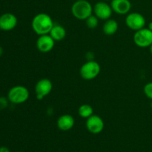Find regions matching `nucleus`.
<instances>
[{"label": "nucleus", "mask_w": 152, "mask_h": 152, "mask_svg": "<svg viewBox=\"0 0 152 152\" xmlns=\"http://www.w3.org/2000/svg\"><path fill=\"white\" fill-rule=\"evenodd\" d=\"M54 25L50 16L45 13H38L34 17L31 23L32 29L39 36L49 34Z\"/></svg>", "instance_id": "1"}, {"label": "nucleus", "mask_w": 152, "mask_h": 152, "mask_svg": "<svg viewBox=\"0 0 152 152\" xmlns=\"http://www.w3.org/2000/svg\"><path fill=\"white\" fill-rule=\"evenodd\" d=\"M93 6L87 0L76 1L71 7L73 16L79 20H86L93 14Z\"/></svg>", "instance_id": "2"}, {"label": "nucleus", "mask_w": 152, "mask_h": 152, "mask_svg": "<svg viewBox=\"0 0 152 152\" xmlns=\"http://www.w3.org/2000/svg\"><path fill=\"white\" fill-rule=\"evenodd\" d=\"M30 96V92L25 86H15L7 92V97L9 102L15 105L22 104L28 101Z\"/></svg>", "instance_id": "3"}, {"label": "nucleus", "mask_w": 152, "mask_h": 152, "mask_svg": "<svg viewBox=\"0 0 152 152\" xmlns=\"http://www.w3.org/2000/svg\"><path fill=\"white\" fill-rule=\"evenodd\" d=\"M101 67L97 62L90 60L83 64L80 68V74L83 79L86 80H91L96 78L99 74Z\"/></svg>", "instance_id": "4"}, {"label": "nucleus", "mask_w": 152, "mask_h": 152, "mask_svg": "<svg viewBox=\"0 0 152 152\" xmlns=\"http://www.w3.org/2000/svg\"><path fill=\"white\" fill-rule=\"evenodd\" d=\"M134 42L140 48H148L152 44V31L148 28H143L136 31L133 37Z\"/></svg>", "instance_id": "5"}, {"label": "nucleus", "mask_w": 152, "mask_h": 152, "mask_svg": "<svg viewBox=\"0 0 152 152\" xmlns=\"http://www.w3.org/2000/svg\"><path fill=\"white\" fill-rule=\"evenodd\" d=\"M126 24L129 28L134 31H137L145 28V19L141 13H130L126 18Z\"/></svg>", "instance_id": "6"}, {"label": "nucleus", "mask_w": 152, "mask_h": 152, "mask_svg": "<svg viewBox=\"0 0 152 152\" xmlns=\"http://www.w3.org/2000/svg\"><path fill=\"white\" fill-rule=\"evenodd\" d=\"M94 15L99 19L108 20L112 16L113 10L111 4H108L105 1H98L93 7Z\"/></svg>", "instance_id": "7"}, {"label": "nucleus", "mask_w": 152, "mask_h": 152, "mask_svg": "<svg viewBox=\"0 0 152 152\" xmlns=\"http://www.w3.org/2000/svg\"><path fill=\"white\" fill-rule=\"evenodd\" d=\"M53 89L52 82L48 79H42L39 80L35 86V91L38 100H42L51 92Z\"/></svg>", "instance_id": "8"}, {"label": "nucleus", "mask_w": 152, "mask_h": 152, "mask_svg": "<svg viewBox=\"0 0 152 152\" xmlns=\"http://www.w3.org/2000/svg\"><path fill=\"white\" fill-rule=\"evenodd\" d=\"M86 129L90 133L94 134H97L101 133L104 129L103 120L99 116L93 114L86 119Z\"/></svg>", "instance_id": "9"}, {"label": "nucleus", "mask_w": 152, "mask_h": 152, "mask_svg": "<svg viewBox=\"0 0 152 152\" xmlns=\"http://www.w3.org/2000/svg\"><path fill=\"white\" fill-rule=\"evenodd\" d=\"M18 24V19L13 13H5L0 16V30L10 31L14 29Z\"/></svg>", "instance_id": "10"}, {"label": "nucleus", "mask_w": 152, "mask_h": 152, "mask_svg": "<svg viewBox=\"0 0 152 152\" xmlns=\"http://www.w3.org/2000/svg\"><path fill=\"white\" fill-rule=\"evenodd\" d=\"M55 45V40L50 36V34L39 36L37 40V49L41 53H48L53 50Z\"/></svg>", "instance_id": "11"}, {"label": "nucleus", "mask_w": 152, "mask_h": 152, "mask_svg": "<svg viewBox=\"0 0 152 152\" xmlns=\"http://www.w3.org/2000/svg\"><path fill=\"white\" fill-rule=\"evenodd\" d=\"M111 6L113 11L120 15L127 14L132 9V3L129 0H111Z\"/></svg>", "instance_id": "12"}, {"label": "nucleus", "mask_w": 152, "mask_h": 152, "mask_svg": "<svg viewBox=\"0 0 152 152\" xmlns=\"http://www.w3.org/2000/svg\"><path fill=\"white\" fill-rule=\"evenodd\" d=\"M74 123H75V120L73 116L70 114H63L59 117L56 124L59 129L63 132H67V131L71 130L74 127Z\"/></svg>", "instance_id": "13"}, {"label": "nucleus", "mask_w": 152, "mask_h": 152, "mask_svg": "<svg viewBox=\"0 0 152 152\" xmlns=\"http://www.w3.org/2000/svg\"><path fill=\"white\" fill-rule=\"evenodd\" d=\"M49 34L55 40V42L62 41L66 36V30L62 25H54Z\"/></svg>", "instance_id": "14"}, {"label": "nucleus", "mask_w": 152, "mask_h": 152, "mask_svg": "<svg viewBox=\"0 0 152 152\" xmlns=\"http://www.w3.org/2000/svg\"><path fill=\"white\" fill-rule=\"evenodd\" d=\"M118 22L115 19H109L108 20H105V22L102 26V31L105 35L112 36L117 33V31H118Z\"/></svg>", "instance_id": "15"}, {"label": "nucleus", "mask_w": 152, "mask_h": 152, "mask_svg": "<svg viewBox=\"0 0 152 152\" xmlns=\"http://www.w3.org/2000/svg\"><path fill=\"white\" fill-rule=\"evenodd\" d=\"M78 114L82 118L88 119L94 114V109L91 105L88 104H83L79 108Z\"/></svg>", "instance_id": "16"}, {"label": "nucleus", "mask_w": 152, "mask_h": 152, "mask_svg": "<svg viewBox=\"0 0 152 152\" xmlns=\"http://www.w3.org/2000/svg\"><path fill=\"white\" fill-rule=\"evenodd\" d=\"M86 26L90 29H94L98 26L99 24V19L96 17L95 15L92 14L91 16H89L88 19H86Z\"/></svg>", "instance_id": "17"}, {"label": "nucleus", "mask_w": 152, "mask_h": 152, "mask_svg": "<svg viewBox=\"0 0 152 152\" xmlns=\"http://www.w3.org/2000/svg\"><path fill=\"white\" fill-rule=\"evenodd\" d=\"M143 91L145 96L148 99L152 100V82H150V83H148L147 84H145V86H144Z\"/></svg>", "instance_id": "18"}, {"label": "nucleus", "mask_w": 152, "mask_h": 152, "mask_svg": "<svg viewBox=\"0 0 152 152\" xmlns=\"http://www.w3.org/2000/svg\"><path fill=\"white\" fill-rule=\"evenodd\" d=\"M9 104V100L7 97L5 96H0V111L4 110L7 108Z\"/></svg>", "instance_id": "19"}, {"label": "nucleus", "mask_w": 152, "mask_h": 152, "mask_svg": "<svg viewBox=\"0 0 152 152\" xmlns=\"http://www.w3.org/2000/svg\"><path fill=\"white\" fill-rule=\"evenodd\" d=\"M0 152H10V149L7 147L1 146L0 147Z\"/></svg>", "instance_id": "20"}, {"label": "nucleus", "mask_w": 152, "mask_h": 152, "mask_svg": "<svg viewBox=\"0 0 152 152\" xmlns=\"http://www.w3.org/2000/svg\"><path fill=\"white\" fill-rule=\"evenodd\" d=\"M3 53H4V49L1 46H0V57L3 55Z\"/></svg>", "instance_id": "21"}, {"label": "nucleus", "mask_w": 152, "mask_h": 152, "mask_svg": "<svg viewBox=\"0 0 152 152\" xmlns=\"http://www.w3.org/2000/svg\"><path fill=\"white\" fill-rule=\"evenodd\" d=\"M148 29H149V30H151V31H152V22H151L149 24H148Z\"/></svg>", "instance_id": "22"}, {"label": "nucleus", "mask_w": 152, "mask_h": 152, "mask_svg": "<svg viewBox=\"0 0 152 152\" xmlns=\"http://www.w3.org/2000/svg\"><path fill=\"white\" fill-rule=\"evenodd\" d=\"M149 49H150V52H151V55H152V44L151 45V46L149 47Z\"/></svg>", "instance_id": "23"}, {"label": "nucleus", "mask_w": 152, "mask_h": 152, "mask_svg": "<svg viewBox=\"0 0 152 152\" xmlns=\"http://www.w3.org/2000/svg\"><path fill=\"white\" fill-rule=\"evenodd\" d=\"M102 1H111V0H102Z\"/></svg>", "instance_id": "24"}, {"label": "nucleus", "mask_w": 152, "mask_h": 152, "mask_svg": "<svg viewBox=\"0 0 152 152\" xmlns=\"http://www.w3.org/2000/svg\"><path fill=\"white\" fill-rule=\"evenodd\" d=\"M151 108H152V100H151Z\"/></svg>", "instance_id": "25"}, {"label": "nucleus", "mask_w": 152, "mask_h": 152, "mask_svg": "<svg viewBox=\"0 0 152 152\" xmlns=\"http://www.w3.org/2000/svg\"><path fill=\"white\" fill-rule=\"evenodd\" d=\"M75 1H81V0H75Z\"/></svg>", "instance_id": "26"}, {"label": "nucleus", "mask_w": 152, "mask_h": 152, "mask_svg": "<svg viewBox=\"0 0 152 152\" xmlns=\"http://www.w3.org/2000/svg\"><path fill=\"white\" fill-rule=\"evenodd\" d=\"M16 152H22V151H16Z\"/></svg>", "instance_id": "27"}]
</instances>
